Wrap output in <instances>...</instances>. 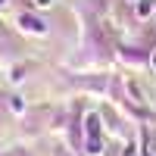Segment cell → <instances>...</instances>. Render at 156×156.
Here are the masks:
<instances>
[{"instance_id":"obj_6","label":"cell","mask_w":156,"mask_h":156,"mask_svg":"<svg viewBox=\"0 0 156 156\" xmlns=\"http://www.w3.org/2000/svg\"><path fill=\"white\" fill-rule=\"evenodd\" d=\"M128 3H137V0H128Z\"/></svg>"},{"instance_id":"obj_3","label":"cell","mask_w":156,"mask_h":156,"mask_svg":"<svg viewBox=\"0 0 156 156\" xmlns=\"http://www.w3.org/2000/svg\"><path fill=\"white\" fill-rule=\"evenodd\" d=\"M150 9H153L150 0H137V12H140V16H150Z\"/></svg>"},{"instance_id":"obj_2","label":"cell","mask_w":156,"mask_h":156,"mask_svg":"<svg viewBox=\"0 0 156 156\" xmlns=\"http://www.w3.org/2000/svg\"><path fill=\"white\" fill-rule=\"evenodd\" d=\"M97 131H100V119L90 112V115H87V134H90V137H97Z\"/></svg>"},{"instance_id":"obj_7","label":"cell","mask_w":156,"mask_h":156,"mask_svg":"<svg viewBox=\"0 0 156 156\" xmlns=\"http://www.w3.org/2000/svg\"><path fill=\"white\" fill-rule=\"evenodd\" d=\"M153 66H156V56H153Z\"/></svg>"},{"instance_id":"obj_8","label":"cell","mask_w":156,"mask_h":156,"mask_svg":"<svg viewBox=\"0 0 156 156\" xmlns=\"http://www.w3.org/2000/svg\"><path fill=\"white\" fill-rule=\"evenodd\" d=\"M0 6H3V0H0Z\"/></svg>"},{"instance_id":"obj_4","label":"cell","mask_w":156,"mask_h":156,"mask_svg":"<svg viewBox=\"0 0 156 156\" xmlns=\"http://www.w3.org/2000/svg\"><path fill=\"white\" fill-rule=\"evenodd\" d=\"M34 3H37V6H50V0H34Z\"/></svg>"},{"instance_id":"obj_5","label":"cell","mask_w":156,"mask_h":156,"mask_svg":"<svg viewBox=\"0 0 156 156\" xmlns=\"http://www.w3.org/2000/svg\"><path fill=\"white\" fill-rule=\"evenodd\" d=\"M150 156H156V144H150Z\"/></svg>"},{"instance_id":"obj_1","label":"cell","mask_w":156,"mask_h":156,"mask_svg":"<svg viewBox=\"0 0 156 156\" xmlns=\"http://www.w3.org/2000/svg\"><path fill=\"white\" fill-rule=\"evenodd\" d=\"M22 28H28V31H44V22H41V19H31V16H22Z\"/></svg>"}]
</instances>
